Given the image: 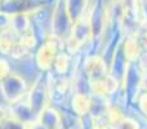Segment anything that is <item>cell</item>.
<instances>
[{
	"instance_id": "7a4b0ae2",
	"label": "cell",
	"mask_w": 147,
	"mask_h": 129,
	"mask_svg": "<svg viewBox=\"0 0 147 129\" xmlns=\"http://www.w3.org/2000/svg\"><path fill=\"white\" fill-rule=\"evenodd\" d=\"M138 57H140V66H141V68L143 70V72L147 74V52H146V53L140 54Z\"/></svg>"
},
{
	"instance_id": "6da1fadb",
	"label": "cell",
	"mask_w": 147,
	"mask_h": 129,
	"mask_svg": "<svg viewBox=\"0 0 147 129\" xmlns=\"http://www.w3.org/2000/svg\"><path fill=\"white\" fill-rule=\"evenodd\" d=\"M140 51H141L140 41L137 40V38L132 36V38L128 39L127 43H125V47H124L125 56H127L129 59H133V58H136V57L140 56Z\"/></svg>"
},
{
	"instance_id": "277c9868",
	"label": "cell",
	"mask_w": 147,
	"mask_h": 129,
	"mask_svg": "<svg viewBox=\"0 0 147 129\" xmlns=\"http://www.w3.org/2000/svg\"><path fill=\"white\" fill-rule=\"evenodd\" d=\"M142 1H146V3H147V0H142Z\"/></svg>"
},
{
	"instance_id": "3957f363",
	"label": "cell",
	"mask_w": 147,
	"mask_h": 129,
	"mask_svg": "<svg viewBox=\"0 0 147 129\" xmlns=\"http://www.w3.org/2000/svg\"><path fill=\"white\" fill-rule=\"evenodd\" d=\"M141 107H142V110L147 114V94L142 96V98H141Z\"/></svg>"
}]
</instances>
